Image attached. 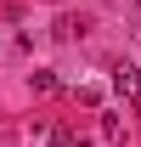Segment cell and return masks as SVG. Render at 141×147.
Segmentation results:
<instances>
[{"instance_id": "4", "label": "cell", "mask_w": 141, "mask_h": 147, "mask_svg": "<svg viewBox=\"0 0 141 147\" xmlns=\"http://www.w3.org/2000/svg\"><path fill=\"white\" fill-rule=\"evenodd\" d=\"M51 147H73V130H62V125H56V130H51Z\"/></svg>"}, {"instance_id": "5", "label": "cell", "mask_w": 141, "mask_h": 147, "mask_svg": "<svg viewBox=\"0 0 141 147\" xmlns=\"http://www.w3.org/2000/svg\"><path fill=\"white\" fill-rule=\"evenodd\" d=\"M73 147H90V142H85V136H73Z\"/></svg>"}, {"instance_id": "2", "label": "cell", "mask_w": 141, "mask_h": 147, "mask_svg": "<svg viewBox=\"0 0 141 147\" xmlns=\"http://www.w3.org/2000/svg\"><path fill=\"white\" fill-rule=\"evenodd\" d=\"M102 136H107V142H124V113H119V108L102 113Z\"/></svg>"}, {"instance_id": "1", "label": "cell", "mask_w": 141, "mask_h": 147, "mask_svg": "<svg viewBox=\"0 0 141 147\" xmlns=\"http://www.w3.org/2000/svg\"><path fill=\"white\" fill-rule=\"evenodd\" d=\"M113 91L136 102V91H141V68H130V62H124V68H113Z\"/></svg>"}, {"instance_id": "3", "label": "cell", "mask_w": 141, "mask_h": 147, "mask_svg": "<svg viewBox=\"0 0 141 147\" xmlns=\"http://www.w3.org/2000/svg\"><path fill=\"white\" fill-rule=\"evenodd\" d=\"M34 91H56V74L51 68H34Z\"/></svg>"}]
</instances>
